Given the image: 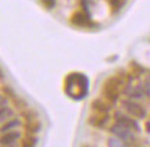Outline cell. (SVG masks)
I'll use <instances>...</instances> for the list:
<instances>
[{"label": "cell", "instance_id": "cell-2", "mask_svg": "<svg viewBox=\"0 0 150 147\" xmlns=\"http://www.w3.org/2000/svg\"><path fill=\"white\" fill-rule=\"evenodd\" d=\"M121 106H122V108L125 110L129 115H132V117H135V118L143 120L146 115H147L145 107L140 106L139 103H136V100H131V98H129V100L128 98H127V100H122Z\"/></svg>", "mask_w": 150, "mask_h": 147}, {"label": "cell", "instance_id": "cell-8", "mask_svg": "<svg viewBox=\"0 0 150 147\" xmlns=\"http://www.w3.org/2000/svg\"><path fill=\"white\" fill-rule=\"evenodd\" d=\"M71 24L76 27H85V25H93L91 22V15L88 13H75L71 17Z\"/></svg>", "mask_w": 150, "mask_h": 147}, {"label": "cell", "instance_id": "cell-6", "mask_svg": "<svg viewBox=\"0 0 150 147\" xmlns=\"http://www.w3.org/2000/svg\"><path fill=\"white\" fill-rule=\"evenodd\" d=\"M91 108L93 113H96V114H102V115H107L110 113V103L108 101H103L100 98H95L91 104Z\"/></svg>", "mask_w": 150, "mask_h": 147}, {"label": "cell", "instance_id": "cell-24", "mask_svg": "<svg viewBox=\"0 0 150 147\" xmlns=\"http://www.w3.org/2000/svg\"><path fill=\"white\" fill-rule=\"evenodd\" d=\"M147 79H149V81H150V72H149V75H147Z\"/></svg>", "mask_w": 150, "mask_h": 147}, {"label": "cell", "instance_id": "cell-22", "mask_svg": "<svg viewBox=\"0 0 150 147\" xmlns=\"http://www.w3.org/2000/svg\"><path fill=\"white\" fill-rule=\"evenodd\" d=\"M146 132H147V133H150V121H147V122H146Z\"/></svg>", "mask_w": 150, "mask_h": 147}, {"label": "cell", "instance_id": "cell-19", "mask_svg": "<svg viewBox=\"0 0 150 147\" xmlns=\"http://www.w3.org/2000/svg\"><path fill=\"white\" fill-rule=\"evenodd\" d=\"M14 103H16V107H17V108H20V110L27 108V103H25L24 100H21V98L16 97V98H14Z\"/></svg>", "mask_w": 150, "mask_h": 147}, {"label": "cell", "instance_id": "cell-4", "mask_svg": "<svg viewBox=\"0 0 150 147\" xmlns=\"http://www.w3.org/2000/svg\"><path fill=\"white\" fill-rule=\"evenodd\" d=\"M114 121L117 122L118 125H122V126H127V128H131V129H134L135 132H139L140 128H139V124H138V121L132 118V117H129L128 115L122 114V113H115L114 114Z\"/></svg>", "mask_w": 150, "mask_h": 147}, {"label": "cell", "instance_id": "cell-18", "mask_svg": "<svg viewBox=\"0 0 150 147\" xmlns=\"http://www.w3.org/2000/svg\"><path fill=\"white\" fill-rule=\"evenodd\" d=\"M110 4H111L112 11H117V10H120L121 6H122V0H110Z\"/></svg>", "mask_w": 150, "mask_h": 147}, {"label": "cell", "instance_id": "cell-21", "mask_svg": "<svg viewBox=\"0 0 150 147\" xmlns=\"http://www.w3.org/2000/svg\"><path fill=\"white\" fill-rule=\"evenodd\" d=\"M42 4H45L46 8H53L54 7V0H42Z\"/></svg>", "mask_w": 150, "mask_h": 147}, {"label": "cell", "instance_id": "cell-5", "mask_svg": "<svg viewBox=\"0 0 150 147\" xmlns=\"http://www.w3.org/2000/svg\"><path fill=\"white\" fill-rule=\"evenodd\" d=\"M124 93L128 96L131 100H142L145 97V87H143V83H138L132 86L131 83H127L125 87H124Z\"/></svg>", "mask_w": 150, "mask_h": 147}, {"label": "cell", "instance_id": "cell-14", "mask_svg": "<svg viewBox=\"0 0 150 147\" xmlns=\"http://www.w3.org/2000/svg\"><path fill=\"white\" fill-rule=\"evenodd\" d=\"M14 115V110L10 108V107H4L1 108V113H0V120H1V124L6 122V120H11Z\"/></svg>", "mask_w": 150, "mask_h": 147}, {"label": "cell", "instance_id": "cell-10", "mask_svg": "<svg viewBox=\"0 0 150 147\" xmlns=\"http://www.w3.org/2000/svg\"><path fill=\"white\" fill-rule=\"evenodd\" d=\"M21 125H22L21 120H18V118H11V120H7L6 122L1 124L0 131H1V133H4V132H8V131H14V129H17L18 126H21Z\"/></svg>", "mask_w": 150, "mask_h": 147}, {"label": "cell", "instance_id": "cell-16", "mask_svg": "<svg viewBox=\"0 0 150 147\" xmlns=\"http://www.w3.org/2000/svg\"><path fill=\"white\" fill-rule=\"evenodd\" d=\"M131 67H132V68H135V71H132V72H135L136 75H140V74H145V72H146L145 68H143L142 65H139L136 61H132V63H131Z\"/></svg>", "mask_w": 150, "mask_h": 147}, {"label": "cell", "instance_id": "cell-20", "mask_svg": "<svg viewBox=\"0 0 150 147\" xmlns=\"http://www.w3.org/2000/svg\"><path fill=\"white\" fill-rule=\"evenodd\" d=\"M0 103H1V108H4V107H8V104H10V100H8V97H7L6 94H1Z\"/></svg>", "mask_w": 150, "mask_h": 147}, {"label": "cell", "instance_id": "cell-15", "mask_svg": "<svg viewBox=\"0 0 150 147\" xmlns=\"http://www.w3.org/2000/svg\"><path fill=\"white\" fill-rule=\"evenodd\" d=\"M21 115H22V118L27 121V122H29V121H35L36 120V113L33 111V110H24L21 113Z\"/></svg>", "mask_w": 150, "mask_h": 147}, {"label": "cell", "instance_id": "cell-12", "mask_svg": "<svg viewBox=\"0 0 150 147\" xmlns=\"http://www.w3.org/2000/svg\"><path fill=\"white\" fill-rule=\"evenodd\" d=\"M36 144H38L36 135H31V133H27V136L24 137L21 142V147H36Z\"/></svg>", "mask_w": 150, "mask_h": 147}, {"label": "cell", "instance_id": "cell-13", "mask_svg": "<svg viewBox=\"0 0 150 147\" xmlns=\"http://www.w3.org/2000/svg\"><path fill=\"white\" fill-rule=\"evenodd\" d=\"M107 146L108 147H128V146H127V142H124L122 139L114 136V135H112L111 137H108Z\"/></svg>", "mask_w": 150, "mask_h": 147}, {"label": "cell", "instance_id": "cell-17", "mask_svg": "<svg viewBox=\"0 0 150 147\" xmlns=\"http://www.w3.org/2000/svg\"><path fill=\"white\" fill-rule=\"evenodd\" d=\"M3 94H6L8 98H13V100L17 97L16 93H14V90H13L11 87H8V86H3Z\"/></svg>", "mask_w": 150, "mask_h": 147}, {"label": "cell", "instance_id": "cell-9", "mask_svg": "<svg viewBox=\"0 0 150 147\" xmlns=\"http://www.w3.org/2000/svg\"><path fill=\"white\" fill-rule=\"evenodd\" d=\"M108 114L107 115H102V114H96V115H92L91 118H89V124L92 126H95V128H104L106 124H107L108 121Z\"/></svg>", "mask_w": 150, "mask_h": 147}, {"label": "cell", "instance_id": "cell-11", "mask_svg": "<svg viewBox=\"0 0 150 147\" xmlns=\"http://www.w3.org/2000/svg\"><path fill=\"white\" fill-rule=\"evenodd\" d=\"M40 129H42V124L39 122V121H29V122H27L25 124V131H27V133H31V135H36V133H39L40 132Z\"/></svg>", "mask_w": 150, "mask_h": 147}, {"label": "cell", "instance_id": "cell-3", "mask_svg": "<svg viewBox=\"0 0 150 147\" xmlns=\"http://www.w3.org/2000/svg\"><path fill=\"white\" fill-rule=\"evenodd\" d=\"M108 132L114 135V136L120 137L122 139L124 142H135V131L131 129V128H127V126H122V125H118L117 122L111 125L108 128Z\"/></svg>", "mask_w": 150, "mask_h": 147}, {"label": "cell", "instance_id": "cell-1", "mask_svg": "<svg viewBox=\"0 0 150 147\" xmlns=\"http://www.w3.org/2000/svg\"><path fill=\"white\" fill-rule=\"evenodd\" d=\"M125 81L121 76H111L103 83L102 86V94L103 97L107 100L110 104H115L120 98V86H122Z\"/></svg>", "mask_w": 150, "mask_h": 147}, {"label": "cell", "instance_id": "cell-25", "mask_svg": "<svg viewBox=\"0 0 150 147\" xmlns=\"http://www.w3.org/2000/svg\"><path fill=\"white\" fill-rule=\"evenodd\" d=\"M83 147H89V146H83Z\"/></svg>", "mask_w": 150, "mask_h": 147}, {"label": "cell", "instance_id": "cell-23", "mask_svg": "<svg viewBox=\"0 0 150 147\" xmlns=\"http://www.w3.org/2000/svg\"><path fill=\"white\" fill-rule=\"evenodd\" d=\"M1 147H18V146H16V144H11V146H1Z\"/></svg>", "mask_w": 150, "mask_h": 147}, {"label": "cell", "instance_id": "cell-7", "mask_svg": "<svg viewBox=\"0 0 150 147\" xmlns=\"http://www.w3.org/2000/svg\"><path fill=\"white\" fill-rule=\"evenodd\" d=\"M18 139H21V133L14 129V131H8V132H4L1 133V146H11V144H16V142Z\"/></svg>", "mask_w": 150, "mask_h": 147}]
</instances>
